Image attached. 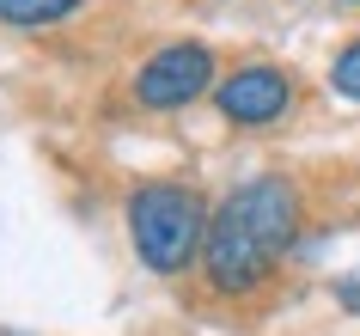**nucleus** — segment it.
Here are the masks:
<instances>
[{
  "instance_id": "nucleus-1",
  "label": "nucleus",
  "mask_w": 360,
  "mask_h": 336,
  "mask_svg": "<svg viewBox=\"0 0 360 336\" xmlns=\"http://www.w3.org/2000/svg\"><path fill=\"white\" fill-rule=\"evenodd\" d=\"M305 220V196L293 178L281 171H263V178H245L232 184L220 202H214L208 220V244H202V275L220 299H250L263 294L281 257L293 251Z\"/></svg>"
},
{
  "instance_id": "nucleus-7",
  "label": "nucleus",
  "mask_w": 360,
  "mask_h": 336,
  "mask_svg": "<svg viewBox=\"0 0 360 336\" xmlns=\"http://www.w3.org/2000/svg\"><path fill=\"white\" fill-rule=\"evenodd\" d=\"M336 299H342V306H348V312H360V275L336 281Z\"/></svg>"
},
{
  "instance_id": "nucleus-3",
  "label": "nucleus",
  "mask_w": 360,
  "mask_h": 336,
  "mask_svg": "<svg viewBox=\"0 0 360 336\" xmlns=\"http://www.w3.org/2000/svg\"><path fill=\"white\" fill-rule=\"evenodd\" d=\"M220 80H214V49L208 43H165V49H153L141 61V74H134V104L141 111H184L195 104L202 92H214Z\"/></svg>"
},
{
  "instance_id": "nucleus-6",
  "label": "nucleus",
  "mask_w": 360,
  "mask_h": 336,
  "mask_svg": "<svg viewBox=\"0 0 360 336\" xmlns=\"http://www.w3.org/2000/svg\"><path fill=\"white\" fill-rule=\"evenodd\" d=\"M330 92L348 98V104H360V37H348L330 56Z\"/></svg>"
},
{
  "instance_id": "nucleus-2",
  "label": "nucleus",
  "mask_w": 360,
  "mask_h": 336,
  "mask_svg": "<svg viewBox=\"0 0 360 336\" xmlns=\"http://www.w3.org/2000/svg\"><path fill=\"white\" fill-rule=\"evenodd\" d=\"M208 220H214V208L195 184L153 178V184L129 189V244L153 275H184L190 263H202Z\"/></svg>"
},
{
  "instance_id": "nucleus-5",
  "label": "nucleus",
  "mask_w": 360,
  "mask_h": 336,
  "mask_svg": "<svg viewBox=\"0 0 360 336\" xmlns=\"http://www.w3.org/2000/svg\"><path fill=\"white\" fill-rule=\"evenodd\" d=\"M68 13H79V0H0V25H13V31L61 25Z\"/></svg>"
},
{
  "instance_id": "nucleus-4",
  "label": "nucleus",
  "mask_w": 360,
  "mask_h": 336,
  "mask_svg": "<svg viewBox=\"0 0 360 336\" xmlns=\"http://www.w3.org/2000/svg\"><path fill=\"white\" fill-rule=\"evenodd\" d=\"M293 104H300V80L275 61H245L214 86V111L232 129H275L281 116H293Z\"/></svg>"
}]
</instances>
